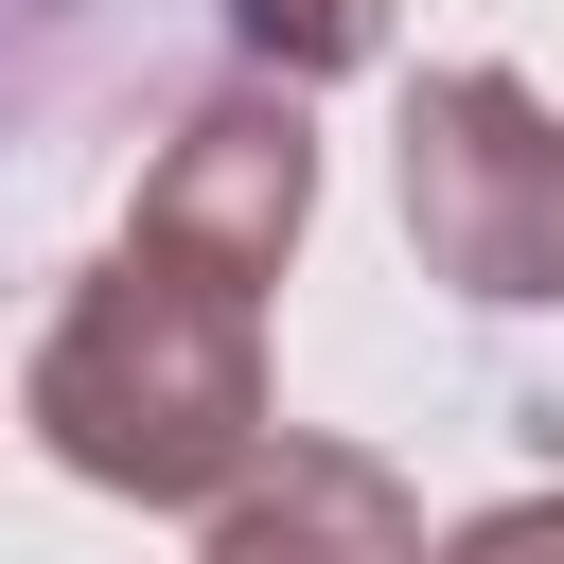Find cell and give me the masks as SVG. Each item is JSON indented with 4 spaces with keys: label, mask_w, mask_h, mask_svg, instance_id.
<instances>
[{
    "label": "cell",
    "mask_w": 564,
    "mask_h": 564,
    "mask_svg": "<svg viewBox=\"0 0 564 564\" xmlns=\"http://www.w3.org/2000/svg\"><path fill=\"white\" fill-rule=\"evenodd\" d=\"M194 564H423V511H405L388 458H352V441H282V458L212 511Z\"/></svg>",
    "instance_id": "cell-4"
},
{
    "label": "cell",
    "mask_w": 564,
    "mask_h": 564,
    "mask_svg": "<svg viewBox=\"0 0 564 564\" xmlns=\"http://www.w3.org/2000/svg\"><path fill=\"white\" fill-rule=\"evenodd\" d=\"M300 212H317V123H300V88L247 70V88H194V106H176V141L141 159V212H123V229H176V247L282 282Z\"/></svg>",
    "instance_id": "cell-3"
},
{
    "label": "cell",
    "mask_w": 564,
    "mask_h": 564,
    "mask_svg": "<svg viewBox=\"0 0 564 564\" xmlns=\"http://www.w3.org/2000/svg\"><path fill=\"white\" fill-rule=\"evenodd\" d=\"M18 423L88 476V494H141V511H229L264 458H282V405H264V282L176 247V229H123L35 370H18Z\"/></svg>",
    "instance_id": "cell-1"
},
{
    "label": "cell",
    "mask_w": 564,
    "mask_h": 564,
    "mask_svg": "<svg viewBox=\"0 0 564 564\" xmlns=\"http://www.w3.org/2000/svg\"><path fill=\"white\" fill-rule=\"evenodd\" d=\"M405 247H423V282H458L494 317L564 300V106L529 70L405 88Z\"/></svg>",
    "instance_id": "cell-2"
},
{
    "label": "cell",
    "mask_w": 564,
    "mask_h": 564,
    "mask_svg": "<svg viewBox=\"0 0 564 564\" xmlns=\"http://www.w3.org/2000/svg\"><path fill=\"white\" fill-rule=\"evenodd\" d=\"M229 53L264 88H335V70L388 53V0H229Z\"/></svg>",
    "instance_id": "cell-6"
},
{
    "label": "cell",
    "mask_w": 564,
    "mask_h": 564,
    "mask_svg": "<svg viewBox=\"0 0 564 564\" xmlns=\"http://www.w3.org/2000/svg\"><path fill=\"white\" fill-rule=\"evenodd\" d=\"M423 564H564V494H494L476 529H441Z\"/></svg>",
    "instance_id": "cell-7"
},
{
    "label": "cell",
    "mask_w": 564,
    "mask_h": 564,
    "mask_svg": "<svg viewBox=\"0 0 564 564\" xmlns=\"http://www.w3.org/2000/svg\"><path fill=\"white\" fill-rule=\"evenodd\" d=\"M176 0H0V159H53L70 106H106L141 53H159ZM229 18V0H212Z\"/></svg>",
    "instance_id": "cell-5"
}]
</instances>
